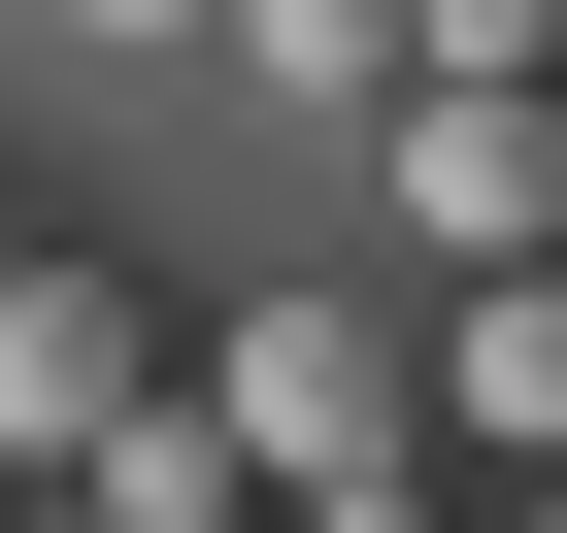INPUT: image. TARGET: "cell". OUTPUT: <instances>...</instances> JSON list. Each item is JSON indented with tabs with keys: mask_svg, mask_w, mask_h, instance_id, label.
<instances>
[{
	"mask_svg": "<svg viewBox=\"0 0 567 533\" xmlns=\"http://www.w3.org/2000/svg\"><path fill=\"white\" fill-rule=\"evenodd\" d=\"M200 400H234V467H267V500H368V467H401V400H434V334H368V301H267Z\"/></svg>",
	"mask_w": 567,
	"mask_h": 533,
	"instance_id": "cell-1",
	"label": "cell"
},
{
	"mask_svg": "<svg viewBox=\"0 0 567 533\" xmlns=\"http://www.w3.org/2000/svg\"><path fill=\"white\" fill-rule=\"evenodd\" d=\"M368 167H401V233H434V266H534V233H567V101H534V67H434Z\"/></svg>",
	"mask_w": 567,
	"mask_h": 533,
	"instance_id": "cell-2",
	"label": "cell"
},
{
	"mask_svg": "<svg viewBox=\"0 0 567 533\" xmlns=\"http://www.w3.org/2000/svg\"><path fill=\"white\" fill-rule=\"evenodd\" d=\"M167 400V334H134V266H0V467H101Z\"/></svg>",
	"mask_w": 567,
	"mask_h": 533,
	"instance_id": "cell-3",
	"label": "cell"
},
{
	"mask_svg": "<svg viewBox=\"0 0 567 533\" xmlns=\"http://www.w3.org/2000/svg\"><path fill=\"white\" fill-rule=\"evenodd\" d=\"M434 400L501 467H567V266H467V301H434Z\"/></svg>",
	"mask_w": 567,
	"mask_h": 533,
	"instance_id": "cell-4",
	"label": "cell"
},
{
	"mask_svg": "<svg viewBox=\"0 0 567 533\" xmlns=\"http://www.w3.org/2000/svg\"><path fill=\"white\" fill-rule=\"evenodd\" d=\"M234 67L334 101V134H401V101H434V0H234Z\"/></svg>",
	"mask_w": 567,
	"mask_h": 533,
	"instance_id": "cell-5",
	"label": "cell"
},
{
	"mask_svg": "<svg viewBox=\"0 0 567 533\" xmlns=\"http://www.w3.org/2000/svg\"><path fill=\"white\" fill-rule=\"evenodd\" d=\"M68 34H234V0H68Z\"/></svg>",
	"mask_w": 567,
	"mask_h": 533,
	"instance_id": "cell-6",
	"label": "cell"
},
{
	"mask_svg": "<svg viewBox=\"0 0 567 533\" xmlns=\"http://www.w3.org/2000/svg\"><path fill=\"white\" fill-rule=\"evenodd\" d=\"M34 533H134V500H68V467H34Z\"/></svg>",
	"mask_w": 567,
	"mask_h": 533,
	"instance_id": "cell-7",
	"label": "cell"
},
{
	"mask_svg": "<svg viewBox=\"0 0 567 533\" xmlns=\"http://www.w3.org/2000/svg\"><path fill=\"white\" fill-rule=\"evenodd\" d=\"M501 533H567V467H534V500H501Z\"/></svg>",
	"mask_w": 567,
	"mask_h": 533,
	"instance_id": "cell-8",
	"label": "cell"
},
{
	"mask_svg": "<svg viewBox=\"0 0 567 533\" xmlns=\"http://www.w3.org/2000/svg\"><path fill=\"white\" fill-rule=\"evenodd\" d=\"M0 266H34V200H0Z\"/></svg>",
	"mask_w": 567,
	"mask_h": 533,
	"instance_id": "cell-9",
	"label": "cell"
},
{
	"mask_svg": "<svg viewBox=\"0 0 567 533\" xmlns=\"http://www.w3.org/2000/svg\"><path fill=\"white\" fill-rule=\"evenodd\" d=\"M534 266H567V233H534Z\"/></svg>",
	"mask_w": 567,
	"mask_h": 533,
	"instance_id": "cell-10",
	"label": "cell"
}]
</instances>
